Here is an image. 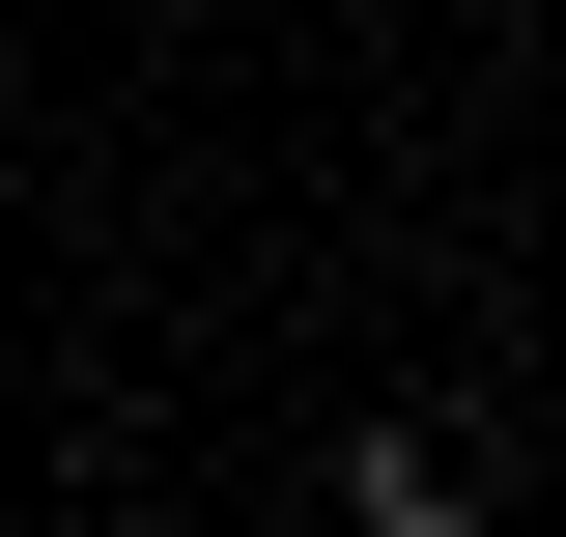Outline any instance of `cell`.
<instances>
[{"instance_id": "6da1fadb", "label": "cell", "mask_w": 566, "mask_h": 537, "mask_svg": "<svg viewBox=\"0 0 566 537\" xmlns=\"http://www.w3.org/2000/svg\"><path fill=\"white\" fill-rule=\"evenodd\" d=\"M312 537H510V509H482V453H453V424H368Z\"/></svg>"}, {"instance_id": "7a4b0ae2", "label": "cell", "mask_w": 566, "mask_h": 537, "mask_svg": "<svg viewBox=\"0 0 566 537\" xmlns=\"http://www.w3.org/2000/svg\"><path fill=\"white\" fill-rule=\"evenodd\" d=\"M453 29H510V0H453Z\"/></svg>"}]
</instances>
